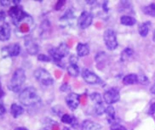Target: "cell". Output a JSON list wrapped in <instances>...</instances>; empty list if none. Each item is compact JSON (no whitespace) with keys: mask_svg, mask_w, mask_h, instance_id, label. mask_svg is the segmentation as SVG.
<instances>
[{"mask_svg":"<svg viewBox=\"0 0 155 130\" xmlns=\"http://www.w3.org/2000/svg\"><path fill=\"white\" fill-rule=\"evenodd\" d=\"M19 100L23 106L28 107H33L41 102L39 95L33 87H28L23 89L19 95Z\"/></svg>","mask_w":155,"mask_h":130,"instance_id":"cell-1","label":"cell"},{"mask_svg":"<svg viewBox=\"0 0 155 130\" xmlns=\"http://www.w3.org/2000/svg\"><path fill=\"white\" fill-rule=\"evenodd\" d=\"M25 81H26V72L23 69L19 68L14 72L8 84V88L12 92L17 93L21 89Z\"/></svg>","mask_w":155,"mask_h":130,"instance_id":"cell-2","label":"cell"},{"mask_svg":"<svg viewBox=\"0 0 155 130\" xmlns=\"http://www.w3.org/2000/svg\"><path fill=\"white\" fill-rule=\"evenodd\" d=\"M9 15L15 26H19L23 21H27L28 20V21L32 20L31 16H29L28 14L21 9V7L19 5H15V6L11 7L9 10Z\"/></svg>","mask_w":155,"mask_h":130,"instance_id":"cell-3","label":"cell"},{"mask_svg":"<svg viewBox=\"0 0 155 130\" xmlns=\"http://www.w3.org/2000/svg\"><path fill=\"white\" fill-rule=\"evenodd\" d=\"M34 77L43 86H50L54 83V79L51 74L43 68L37 69L34 72Z\"/></svg>","mask_w":155,"mask_h":130,"instance_id":"cell-4","label":"cell"},{"mask_svg":"<svg viewBox=\"0 0 155 130\" xmlns=\"http://www.w3.org/2000/svg\"><path fill=\"white\" fill-rule=\"evenodd\" d=\"M103 40L106 47L109 50H114L118 47V41L116 33L113 29L106 30L103 34Z\"/></svg>","mask_w":155,"mask_h":130,"instance_id":"cell-5","label":"cell"},{"mask_svg":"<svg viewBox=\"0 0 155 130\" xmlns=\"http://www.w3.org/2000/svg\"><path fill=\"white\" fill-rule=\"evenodd\" d=\"M82 77L84 80L86 82L89 84H101L102 80L101 79L99 76L96 75V73H94L91 71H90L89 69H84L82 71Z\"/></svg>","mask_w":155,"mask_h":130,"instance_id":"cell-6","label":"cell"},{"mask_svg":"<svg viewBox=\"0 0 155 130\" xmlns=\"http://www.w3.org/2000/svg\"><path fill=\"white\" fill-rule=\"evenodd\" d=\"M120 99V94L117 89H110L107 90L103 94V99L107 105H113V104L118 102Z\"/></svg>","mask_w":155,"mask_h":130,"instance_id":"cell-7","label":"cell"},{"mask_svg":"<svg viewBox=\"0 0 155 130\" xmlns=\"http://www.w3.org/2000/svg\"><path fill=\"white\" fill-rule=\"evenodd\" d=\"M93 15L88 11H83L78 18V26L81 29H86L92 24Z\"/></svg>","mask_w":155,"mask_h":130,"instance_id":"cell-8","label":"cell"},{"mask_svg":"<svg viewBox=\"0 0 155 130\" xmlns=\"http://www.w3.org/2000/svg\"><path fill=\"white\" fill-rule=\"evenodd\" d=\"M21 52V47L18 44H12L5 46L2 49V54L4 57H15Z\"/></svg>","mask_w":155,"mask_h":130,"instance_id":"cell-9","label":"cell"},{"mask_svg":"<svg viewBox=\"0 0 155 130\" xmlns=\"http://www.w3.org/2000/svg\"><path fill=\"white\" fill-rule=\"evenodd\" d=\"M25 47L28 54H30L31 55H36L38 53L39 46L35 39L32 38V37L28 36L25 38Z\"/></svg>","mask_w":155,"mask_h":130,"instance_id":"cell-10","label":"cell"},{"mask_svg":"<svg viewBox=\"0 0 155 130\" xmlns=\"http://www.w3.org/2000/svg\"><path fill=\"white\" fill-rule=\"evenodd\" d=\"M66 103L70 110L75 111L80 103V95L75 93H70L66 97Z\"/></svg>","mask_w":155,"mask_h":130,"instance_id":"cell-11","label":"cell"},{"mask_svg":"<svg viewBox=\"0 0 155 130\" xmlns=\"http://www.w3.org/2000/svg\"><path fill=\"white\" fill-rule=\"evenodd\" d=\"M10 37V27L8 23L0 25V41H8Z\"/></svg>","mask_w":155,"mask_h":130,"instance_id":"cell-12","label":"cell"},{"mask_svg":"<svg viewBox=\"0 0 155 130\" xmlns=\"http://www.w3.org/2000/svg\"><path fill=\"white\" fill-rule=\"evenodd\" d=\"M101 128V126L91 121V120H85L83 122L82 126H81V129L82 130H100Z\"/></svg>","mask_w":155,"mask_h":130,"instance_id":"cell-13","label":"cell"},{"mask_svg":"<svg viewBox=\"0 0 155 130\" xmlns=\"http://www.w3.org/2000/svg\"><path fill=\"white\" fill-rule=\"evenodd\" d=\"M77 54L79 57H84V56H87L88 54H90V47L87 44H82L79 43L77 45Z\"/></svg>","mask_w":155,"mask_h":130,"instance_id":"cell-14","label":"cell"},{"mask_svg":"<svg viewBox=\"0 0 155 130\" xmlns=\"http://www.w3.org/2000/svg\"><path fill=\"white\" fill-rule=\"evenodd\" d=\"M61 122L67 124H70L73 128H75L78 125L77 118L73 116H70L68 114H64L61 116Z\"/></svg>","mask_w":155,"mask_h":130,"instance_id":"cell-15","label":"cell"},{"mask_svg":"<svg viewBox=\"0 0 155 130\" xmlns=\"http://www.w3.org/2000/svg\"><path fill=\"white\" fill-rule=\"evenodd\" d=\"M138 75L137 74H128L123 78V83L124 85H132L137 83Z\"/></svg>","mask_w":155,"mask_h":130,"instance_id":"cell-16","label":"cell"},{"mask_svg":"<svg viewBox=\"0 0 155 130\" xmlns=\"http://www.w3.org/2000/svg\"><path fill=\"white\" fill-rule=\"evenodd\" d=\"M120 23L124 26L131 27L137 23V20L132 16H130V15H122L120 17Z\"/></svg>","mask_w":155,"mask_h":130,"instance_id":"cell-17","label":"cell"},{"mask_svg":"<svg viewBox=\"0 0 155 130\" xmlns=\"http://www.w3.org/2000/svg\"><path fill=\"white\" fill-rule=\"evenodd\" d=\"M23 108L22 106H21L20 105H17V104H12L11 105V107H10V113L11 115L16 118V117H20L21 114L23 113Z\"/></svg>","mask_w":155,"mask_h":130,"instance_id":"cell-18","label":"cell"},{"mask_svg":"<svg viewBox=\"0 0 155 130\" xmlns=\"http://www.w3.org/2000/svg\"><path fill=\"white\" fill-rule=\"evenodd\" d=\"M56 51L57 53L61 56V58H64L65 56H67L69 53V48L67 45V44L62 43L56 48Z\"/></svg>","mask_w":155,"mask_h":130,"instance_id":"cell-19","label":"cell"},{"mask_svg":"<svg viewBox=\"0 0 155 130\" xmlns=\"http://www.w3.org/2000/svg\"><path fill=\"white\" fill-rule=\"evenodd\" d=\"M151 23L149 21H147V22L141 23L139 27L138 31H139V34L141 37H147L148 32H149V28H150Z\"/></svg>","mask_w":155,"mask_h":130,"instance_id":"cell-20","label":"cell"},{"mask_svg":"<svg viewBox=\"0 0 155 130\" xmlns=\"http://www.w3.org/2000/svg\"><path fill=\"white\" fill-rule=\"evenodd\" d=\"M68 74L70 76H73V77L78 76V74H79V67H78L77 63H70L68 67Z\"/></svg>","mask_w":155,"mask_h":130,"instance_id":"cell-21","label":"cell"},{"mask_svg":"<svg viewBox=\"0 0 155 130\" xmlns=\"http://www.w3.org/2000/svg\"><path fill=\"white\" fill-rule=\"evenodd\" d=\"M74 19V13H73V9H69L66 11V13L64 14V15L61 18V21L66 23L69 22L70 21H73Z\"/></svg>","mask_w":155,"mask_h":130,"instance_id":"cell-22","label":"cell"},{"mask_svg":"<svg viewBox=\"0 0 155 130\" xmlns=\"http://www.w3.org/2000/svg\"><path fill=\"white\" fill-rule=\"evenodd\" d=\"M106 114L107 116V121L109 122L110 123H112V122H114L115 119V110L113 106L109 105L106 108L105 110Z\"/></svg>","mask_w":155,"mask_h":130,"instance_id":"cell-23","label":"cell"},{"mask_svg":"<svg viewBox=\"0 0 155 130\" xmlns=\"http://www.w3.org/2000/svg\"><path fill=\"white\" fill-rule=\"evenodd\" d=\"M142 11L145 15H147L149 16L152 17H154L155 18V4H150L149 5H147L146 7H143L142 8Z\"/></svg>","mask_w":155,"mask_h":130,"instance_id":"cell-24","label":"cell"},{"mask_svg":"<svg viewBox=\"0 0 155 130\" xmlns=\"http://www.w3.org/2000/svg\"><path fill=\"white\" fill-rule=\"evenodd\" d=\"M105 110L106 108L103 105V101L94 104V112H95V114L97 116H101L102 114H104Z\"/></svg>","mask_w":155,"mask_h":130,"instance_id":"cell-25","label":"cell"},{"mask_svg":"<svg viewBox=\"0 0 155 130\" xmlns=\"http://www.w3.org/2000/svg\"><path fill=\"white\" fill-rule=\"evenodd\" d=\"M133 54V50L130 49V48H126L125 50H124L121 54V59L122 60H126L127 59H129L130 57H131Z\"/></svg>","mask_w":155,"mask_h":130,"instance_id":"cell-26","label":"cell"},{"mask_svg":"<svg viewBox=\"0 0 155 130\" xmlns=\"http://www.w3.org/2000/svg\"><path fill=\"white\" fill-rule=\"evenodd\" d=\"M90 98L91 99L93 103H99V102H102V97L99 93H93L91 94Z\"/></svg>","mask_w":155,"mask_h":130,"instance_id":"cell-27","label":"cell"},{"mask_svg":"<svg viewBox=\"0 0 155 130\" xmlns=\"http://www.w3.org/2000/svg\"><path fill=\"white\" fill-rule=\"evenodd\" d=\"M110 130H127V128L125 127H124L123 125H121L120 123L113 122V123H111V126H110Z\"/></svg>","mask_w":155,"mask_h":130,"instance_id":"cell-28","label":"cell"},{"mask_svg":"<svg viewBox=\"0 0 155 130\" xmlns=\"http://www.w3.org/2000/svg\"><path fill=\"white\" fill-rule=\"evenodd\" d=\"M148 83V78L144 75H139L138 76V81L137 83H141V84H147Z\"/></svg>","mask_w":155,"mask_h":130,"instance_id":"cell-29","label":"cell"},{"mask_svg":"<svg viewBox=\"0 0 155 130\" xmlns=\"http://www.w3.org/2000/svg\"><path fill=\"white\" fill-rule=\"evenodd\" d=\"M50 59H51L50 57L45 54H38V60L40 61H44V62H49L50 61Z\"/></svg>","mask_w":155,"mask_h":130,"instance_id":"cell-30","label":"cell"},{"mask_svg":"<svg viewBox=\"0 0 155 130\" xmlns=\"http://www.w3.org/2000/svg\"><path fill=\"white\" fill-rule=\"evenodd\" d=\"M6 112V109H5V105L3 104V102L0 101V116H3Z\"/></svg>","mask_w":155,"mask_h":130,"instance_id":"cell-31","label":"cell"},{"mask_svg":"<svg viewBox=\"0 0 155 130\" xmlns=\"http://www.w3.org/2000/svg\"><path fill=\"white\" fill-rule=\"evenodd\" d=\"M64 5H65V1H60L57 3V5H55V9H60Z\"/></svg>","mask_w":155,"mask_h":130,"instance_id":"cell-32","label":"cell"},{"mask_svg":"<svg viewBox=\"0 0 155 130\" xmlns=\"http://www.w3.org/2000/svg\"><path fill=\"white\" fill-rule=\"evenodd\" d=\"M5 17H6V15L4 11H2V10H0V21H5Z\"/></svg>","mask_w":155,"mask_h":130,"instance_id":"cell-33","label":"cell"},{"mask_svg":"<svg viewBox=\"0 0 155 130\" xmlns=\"http://www.w3.org/2000/svg\"><path fill=\"white\" fill-rule=\"evenodd\" d=\"M10 5V2L7 1V0H3V1H0V5L2 6H8Z\"/></svg>","mask_w":155,"mask_h":130,"instance_id":"cell-34","label":"cell"},{"mask_svg":"<svg viewBox=\"0 0 155 130\" xmlns=\"http://www.w3.org/2000/svg\"><path fill=\"white\" fill-rule=\"evenodd\" d=\"M4 94H5V92H4V90L2 89V85H1V83H0V99L4 96Z\"/></svg>","mask_w":155,"mask_h":130,"instance_id":"cell-35","label":"cell"},{"mask_svg":"<svg viewBox=\"0 0 155 130\" xmlns=\"http://www.w3.org/2000/svg\"><path fill=\"white\" fill-rule=\"evenodd\" d=\"M155 112V103L153 105V106L150 108V112H149V113L150 114H153Z\"/></svg>","mask_w":155,"mask_h":130,"instance_id":"cell-36","label":"cell"},{"mask_svg":"<svg viewBox=\"0 0 155 130\" xmlns=\"http://www.w3.org/2000/svg\"><path fill=\"white\" fill-rule=\"evenodd\" d=\"M150 91H151V93H152V94H155V84H154V85L152 86V88H151Z\"/></svg>","mask_w":155,"mask_h":130,"instance_id":"cell-37","label":"cell"},{"mask_svg":"<svg viewBox=\"0 0 155 130\" xmlns=\"http://www.w3.org/2000/svg\"><path fill=\"white\" fill-rule=\"evenodd\" d=\"M15 130H28L27 128H24V127H19V128H16Z\"/></svg>","mask_w":155,"mask_h":130,"instance_id":"cell-38","label":"cell"},{"mask_svg":"<svg viewBox=\"0 0 155 130\" xmlns=\"http://www.w3.org/2000/svg\"><path fill=\"white\" fill-rule=\"evenodd\" d=\"M153 42H155V30L153 31Z\"/></svg>","mask_w":155,"mask_h":130,"instance_id":"cell-39","label":"cell"},{"mask_svg":"<svg viewBox=\"0 0 155 130\" xmlns=\"http://www.w3.org/2000/svg\"><path fill=\"white\" fill-rule=\"evenodd\" d=\"M63 130H70V128H68V127H65L63 128Z\"/></svg>","mask_w":155,"mask_h":130,"instance_id":"cell-40","label":"cell"}]
</instances>
